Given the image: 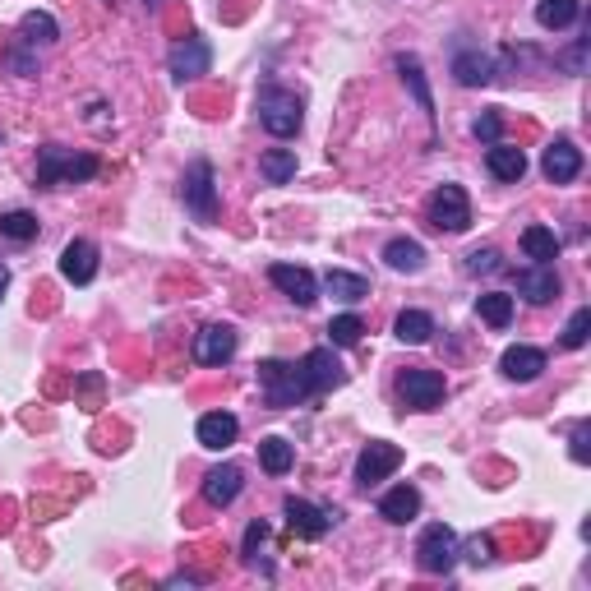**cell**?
Returning <instances> with one entry per match:
<instances>
[{
	"label": "cell",
	"instance_id": "cell-38",
	"mask_svg": "<svg viewBox=\"0 0 591 591\" xmlns=\"http://www.w3.org/2000/svg\"><path fill=\"white\" fill-rule=\"evenodd\" d=\"M471 130H476V139H485V144H499V134H504V116L490 107V111H481V116H476V125H471Z\"/></svg>",
	"mask_w": 591,
	"mask_h": 591
},
{
	"label": "cell",
	"instance_id": "cell-26",
	"mask_svg": "<svg viewBox=\"0 0 591 591\" xmlns=\"http://www.w3.org/2000/svg\"><path fill=\"white\" fill-rule=\"evenodd\" d=\"M578 14H582V0H536V24L545 33H559V28L578 24Z\"/></svg>",
	"mask_w": 591,
	"mask_h": 591
},
{
	"label": "cell",
	"instance_id": "cell-22",
	"mask_svg": "<svg viewBox=\"0 0 591 591\" xmlns=\"http://www.w3.org/2000/svg\"><path fill=\"white\" fill-rule=\"evenodd\" d=\"M453 79H458L462 88H485L490 79H495V56H485V51L467 47L453 56Z\"/></svg>",
	"mask_w": 591,
	"mask_h": 591
},
{
	"label": "cell",
	"instance_id": "cell-34",
	"mask_svg": "<svg viewBox=\"0 0 591 591\" xmlns=\"http://www.w3.org/2000/svg\"><path fill=\"white\" fill-rule=\"evenodd\" d=\"M0 236H5V241H33V236H37V218H33V213H24V208L0 213Z\"/></svg>",
	"mask_w": 591,
	"mask_h": 591
},
{
	"label": "cell",
	"instance_id": "cell-1",
	"mask_svg": "<svg viewBox=\"0 0 591 591\" xmlns=\"http://www.w3.org/2000/svg\"><path fill=\"white\" fill-rule=\"evenodd\" d=\"M97 176V157L93 153H70L61 144H47L37 153V185L56 190V185H79Z\"/></svg>",
	"mask_w": 591,
	"mask_h": 591
},
{
	"label": "cell",
	"instance_id": "cell-25",
	"mask_svg": "<svg viewBox=\"0 0 591 591\" xmlns=\"http://www.w3.org/2000/svg\"><path fill=\"white\" fill-rule=\"evenodd\" d=\"M393 338L407 342V347H425V342L435 338V319L425 310H402L398 324H393Z\"/></svg>",
	"mask_w": 591,
	"mask_h": 591
},
{
	"label": "cell",
	"instance_id": "cell-5",
	"mask_svg": "<svg viewBox=\"0 0 591 591\" xmlns=\"http://www.w3.org/2000/svg\"><path fill=\"white\" fill-rule=\"evenodd\" d=\"M425 222L435 231H448V236H462L471 227V199L462 185H439L425 204Z\"/></svg>",
	"mask_w": 591,
	"mask_h": 591
},
{
	"label": "cell",
	"instance_id": "cell-37",
	"mask_svg": "<svg viewBox=\"0 0 591 591\" xmlns=\"http://www.w3.org/2000/svg\"><path fill=\"white\" fill-rule=\"evenodd\" d=\"M499 268H504V254L490 250V245L467 254V273H476V278H481V273H499Z\"/></svg>",
	"mask_w": 591,
	"mask_h": 591
},
{
	"label": "cell",
	"instance_id": "cell-24",
	"mask_svg": "<svg viewBox=\"0 0 591 591\" xmlns=\"http://www.w3.org/2000/svg\"><path fill=\"white\" fill-rule=\"evenodd\" d=\"M384 264L393 268V273H421L425 268V245L411 241V236H398V241L384 245Z\"/></svg>",
	"mask_w": 591,
	"mask_h": 591
},
{
	"label": "cell",
	"instance_id": "cell-17",
	"mask_svg": "<svg viewBox=\"0 0 591 591\" xmlns=\"http://www.w3.org/2000/svg\"><path fill=\"white\" fill-rule=\"evenodd\" d=\"M61 278L65 282H74V287H88V282L97 278V245L93 241H70L61 250Z\"/></svg>",
	"mask_w": 591,
	"mask_h": 591
},
{
	"label": "cell",
	"instance_id": "cell-31",
	"mask_svg": "<svg viewBox=\"0 0 591 591\" xmlns=\"http://www.w3.org/2000/svg\"><path fill=\"white\" fill-rule=\"evenodd\" d=\"M476 314L490 328H508L513 324V296L508 291H485V296H476Z\"/></svg>",
	"mask_w": 591,
	"mask_h": 591
},
{
	"label": "cell",
	"instance_id": "cell-13",
	"mask_svg": "<svg viewBox=\"0 0 591 591\" xmlns=\"http://www.w3.org/2000/svg\"><path fill=\"white\" fill-rule=\"evenodd\" d=\"M513 282H518V296H527L531 305H550L559 301V273L555 264H527L513 273Z\"/></svg>",
	"mask_w": 591,
	"mask_h": 591
},
{
	"label": "cell",
	"instance_id": "cell-33",
	"mask_svg": "<svg viewBox=\"0 0 591 591\" xmlns=\"http://www.w3.org/2000/svg\"><path fill=\"white\" fill-rule=\"evenodd\" d=\"M361 333H365L361 314H338V319L328 324V347H356Z\"/></svg>",
	"mask_w": 591,
	"mask_h": 591
},
{
	"label": "cell",
	"instance_id": "cell-20",
	"mask_svg": "<svg viewBox=\"0 0 591 591\" xmlns=\"http://www.w3.org/2000/svg\"><path fill=\"white\" fill-rule=\"evenodd\" d=\"M499 370H504V379H513V384H531V379H541V370H545V351L541 347H508L504 356H499Z\"/></svg>",
	"mask_w": 591,
	"mask_h": 591
},
{
	"label": "cell",
	"instance_id": "cell-19",
	"mask_svg": "<svg viewBox=\"0 0 591 591\" xmlns=\"http://www.w3.org/2000/svg\"><path fill=\"white\" fill-rule=\"evenodd\" d=\"M416 513H421V490L416 485H393L384 499H379V518L393 522V527H407V522H416Z\"/></svg>",
	"mask_w": 591,
	"mask_h": 591
},
{
	"label": "cell",
	"instance_id": "cell-42",
	"mask_svg": "<svg viewBox=\"0 0 591 591\" xmlns=\"http://www.w3.org/2000/svg\"><path fill=\"white\" fill-rule=\"evenodd\" d=\"M148 5H162V0H148Z\"/></svg>",
	"mask_w": 591,
	"mask_h": 591
},
{
	"label": "cell",
	"instance_id": "cell-2",
	"mask_svg": "<svg viewBox=\"0 0 591 591\" xmlns=\"http://www.w3.org/2000/svg\"><path fill=\"white\" fill-rule=\"evenodd\" d=\"M254 111H259V125H264L273 139H291V134L301 130V121H305V102L291 93V88H278V84L259 88Z\"/></svg>",
	"mask_w": 591,
	"mask_h": 591
},
{
	"label": "cell",
	"instance_id": "cell-36",
	"mask_svg": "<svg viewBox=\"0 0 591 591\" xmlns=\"http://www.w3.org/2000/svg\"><path fill=\"white\" fill-rule=\"evenodd\" d=\"M587 338H591V310L582 305V310H573V319H568V328H564V347L568 351H578V347H587Z\"/></svg>",
	"mask_w": 591,
	"mask_h": 591
},
{
	"label": "cell",
	"instance_id": "cell-15",
	"mask_svg": "<svg viewBox=\"0 0 591 591\" xmlns=\"http://www.w3.org/2000/svg\"><path fill=\"white\" fill-rule=\"evenodd\" d=\"M301 370L305 379H310L314 393H328V388H342V379H347V370H342V361L333 356V347H314L301 356Z\"/></svg>",
	"mask_w": 591,
	"mask_h": 591
},
{
	"label": "cell",
	"instance_id": "cell-9",
	"mask_svg": "<svg viewBox=\"0 0 591 591\" xmlns=\"http://www.w3.org/2000/svg\"><path fill=\"white\" fill-rule=\"evenodd\" d=\"M282 513H287V527L301 536V541H319V536H328V531L338 527V508H319L310 504V499H296L291 495L287 504H282Z\"/></svg>",
	"mask_w": 591,
	"mask_h": 591
},
{
	"label": "cell",
	"instance_id": "cell-21",
	"mask_svg": "<svg viewBox=\"0 0 591 591\" xmlns=\"http://www.w3.org/2000/svg\"><path fill=\"white\" fill-rule=\"evenodd\" d=\"M485 167H490V176H495V181L518 185L522 176H527V153L499 139V144H490V148H485Z\"/></svg>",
	"mask_w": 591,
	"mask_h": 591
},
{
	"label": "cell",
	"instance_id": "cell-29",
	"mask_svg": "<svg viewBox=\"0 0 591 591\" xmlns=\"http://www.w3.org/2000/svg\"><path fill=\"white\" fill-rule=\"evenodd\" d=\"M259 176H264L268 185H287L291 176H296V148H268V153L259 157Z\"/></svg>",
	"mask_w": 591,
	"mask_h": 591
},
{
	"label": "cell",
	"instance_id": "cell-39",
	"mask_svg": "<svg viewBox=\"0 0 591 591\" xmlns=\"http://www.w3.org/2000/svg\"><path fill=\"white\" fill-rule=\"evenodd\" d=\"M268 541V522L259 518V522H250L245 527V545H241V555H245V564H259V545Z\"/></svg>",
	"mask_w": 591,
	"mask_h": 591
},
{
	"label": "cell",
	"instance_id": "cell-7",
	"mask_svg": "<svg viewBox=\"0 0 591 591\" xmlns=\"http://www.w3.org/2000/svg\"><path fill=\"white\" fill-rule=\"evenodd\" d=\"M448 384L439 370H425V365H411V370L398 374V398L407 402L411 411H435L444 402Z\"/></svg>",
	"mask_w": 591,
	"mask_h": 591
},
{
	"label": "cell",
	"instance_id": "cell-35",
	"mask_svg": "<svg viewBox=\"0 0 591 591\" xmlns=\"http://www.w3.org/2000/svg\"><path fill=\"white\" fill-rule=\"evenodd\" d=\"M458 559L485 568L490 559H495V541H490V536H467V541H458Z\"/></svg>",
	"mask_w": 591,
	"mask_h": 591
},
{
	"label": "cell",
	"instance_id": "cell-23",
	"mask_svg": "<svg viewBox=\"0 0 591 591\" xmlns=\"http://www.w3.org/2000/svg\"><path fill=\"white\" fill-rule=\"evenodd\" d=\"M324 291L333 296V301H342V305H356V301L370 296V278L347 273V268H328V273H324Z\"/></svg>",
	"mask_w": 591,
	"mask_h": 591
},
{
	"label": "cell",
	"instance_id": "cell-3",
	"mask_svg": "<svg viewBox=\"0 0 591 591\" xmlns=\"http://www.w3.org/2000/svg\"><path fill=\"white\" fill-rule=\"evenodd\" d=\"M259 388H264L268 407H296V402L314 398V388H310V379H305L301 361H296V365L264 361V365H259Z\"/></svg>",
	"mask_w": 591,
	"mask_h": 591
},
{
	"label": "cell",
	"instance_id": "cell-32",
	"mask_svg": "<svg viewBox=\"0 0 591 591\" xmlns=\"http://www.w3.org/2000/svg\"><path fill=\"white\" fill-rule=\"evenodd\" d=\"M19 33H24V42H42V47H47V42H56V37H61V24H56V19H51L47 10H28L24 19H19Z\"/></svg>",
	"mask_w": 591,
	"mask_h": 591
},
{
	"label": "cell",
	"instance_id": "cell-40",
	"mask_svg": "<svg viewBox=\"0 0 591 591\" xmlns=\"http://www.w3.org/2000/svg\"><path fill=\"white\" fill-rule=\"evenodd\" d=\"M587 439H591V421H578L573 425V462H591Z\"/></svg>",
	"mask_w": 591,
	"mask_h": 591
},
{
	"label": "cell",
	"instance_id": "cell-28",
	"mask_svg": "<svg viewBox=\"0 0 591 591\" xmlns=\"http://www.w3.org/2000/svg\"><path fill=\"white\" fill-rule=\"evenodd\" d=\"M522 254H527L531 264H550V259H559V236L536 222V227L522 231Z\"/></svg>",
	"mask_w": 591,
	"mask_h": 591
},
{
	"label": "cell",
	"instance_id": "cell-41",
	"mask_svg": "<svg viewBox=\"0 0 591 591\" xmlns=\"http://www.w3.org/2000/svg\"><path fill=\"white\" fill-rule=\"evenodd\" d=\"M5 287H10V268L0 264V296H5Z\"/></svg>",
	"mask_w": 591,
	"mask_h": 591
},
{
	"label": "cell",
	"instance_id": "cell-8",
	"mask_svg": "<svg viewBox=\"0 0 591 591\" xmlns=\"http://www.w3.org/2000/svg\"><path fill=\"white\" fill-rule=\"evenodd\" d=\"M398 467H402V448L388 444V439H370V444L361 448V458H356V485H361V490H374V485L388 481Z\"/></svg>",
	"mask_w": 591,
	"mask_h": 591
},
{
	"label": "cell",
	"instance_id": "cell-12",
	"mask_svg": "<svg viewBox=\"0 0 591 591\" xmlns=\"http://www.w3.org/2000/svg\"><path fill=\"white\" fill-rule=\"evenodd\" d=\"M541 171L550 185H568L582 176V148L573 139H555V144L541 153Z\"/></svg>",
	"mask_w": 591,
	"mask_h": 591
},
{
	"label": "cell",
	"instance_id": "cell-14",
	"mask_svg": "<svg viewBox=\"0 0 591 591\" xmlns=\"http://www.w3.org/2000/svg\"><path fill=\"white\" fill-rule=\"evenodd\" d=\"M167 65H171V74H176L181 84L185 79H199V74H208V65H213V47H208L204 37H185V42L171 47Z\"/></svg>",
	"mask_w": 591,
	"mask_h": 591
},
{
	"label": "cell",
	"instance_id": "cell-18",
	"mask_svg": "<svg viewBox=\"0 0 591 591\" xmlns=\"http://www.w3.org/2000/svg\"><path fill=\"white\" fill-rule=\"evenodd\" d=\"M194 435H199V444H204V448L222 453V448L236 444V435H241V421H236L231 411H208V416H199Z\"/></svg>",
	"mask_w": 591,
	"mask_h": 591
},
{
	"label": "cell",
	"instance_id": "cell-30",
	"mask_svg": "<svg viewBox=\"0 0 591 591\" xmlns=\"http://www.w3.org/2000/svg\"><path fill=\"white\" fill-rule=\"evenodd\" d=\"M398 70H402V79H407V88H411V97H416V107L435 121V97H430V84H425V70H421V61L416 56H398Z\"/></svg>",
	"mask_w": 591,
	"mask_h": 591
},
{
	"label": "cell",
	"instance_id": "cell-6",
	"mask_svg": "<svg viewBox=\"0 0 591 591\" xmlns=\"http://www.w3.org/2000/svg\"><path fill=\"white\" fill-rule=\"evenodd\" d=\"M416 564L425 573H453L458 568V531L448 522H430L421 531V541H416Z\"/></svg>",
	"mask_w": 591,
	"mask_h": 591
},
{
	"label": "cell",
	"instance_id": "cell-4",
	"mask_svg": "<svg viewBox=\"0 0 591 591\" xmlns=\"http://www.w3.org/2000/svg\"><path fill=\"white\" fill-rule=\"evenodd\" d=\"M181 199L199 222H218V176H213V162L208 157H194L181 176Z\"/></svg>",
	"mask_w": 591,
	"mask_h": 591
},
{
	"label": "cell",
	"instance_id": "cell-16",
	"mask_svg": "<svg viewBox=\"0 0 591 591\" xmlns=\"http://www.w3.org/2000/svg\"><path fill=\"white\" fill-rule=\"evenodd\" d=\"M245 490V471L236 467V462H218V467L204 476V499L213 508H227L236 504V495Z\"/></svg>",
	"mask_w": 591,
	"mask_h": 591
},
{
	"label": "cell",
	"instance_id": "cell-11",
	"mask_svg": "<svg viewBox=\"0 0 591 591\" xmlns=\"http://www.w3.org/2000/svg\"><path fill=\"white\" fill-rule=\"evenodd\" d=\"M236 347H241V338L231 324H208L204 333H194V361L199 365H227Z\"/></svg>",
	"mask_w": 591,
	"mask_h": 591
},
{
	"label": "cell",
	"instance_id": "cell-10",
	"mask_svg": "<svg viewBox=\"0 0 591 591\" xmlns=\"http://www.w3.org/2000/svg\"><path fill=\"white\" fill-rule=\"evenodd\" d=\"M268 282L287 296V301H296L301 310H310L314 301H319V282H314L310 268H296V264H273L268 268Z\"/></svg>",
	"mask_w": 591,
	"mask_h": 591
},
{
	"label": "cell",
	"instance_id": "cell-27",
	"mask_svg": "<svg viewBox=\"0 0 591 591\" xmlns=\"http://www.w3.org/2000/svg\"><path fill=\"white\" fill-rule=\"evenodd\" d=\"M259 462H264L268 476H287V471L296 467V444H287L282 435L259 439Z\"/></svg>",
	"mask_w": 591,
	"mask_h": 591
}]
</instances>
